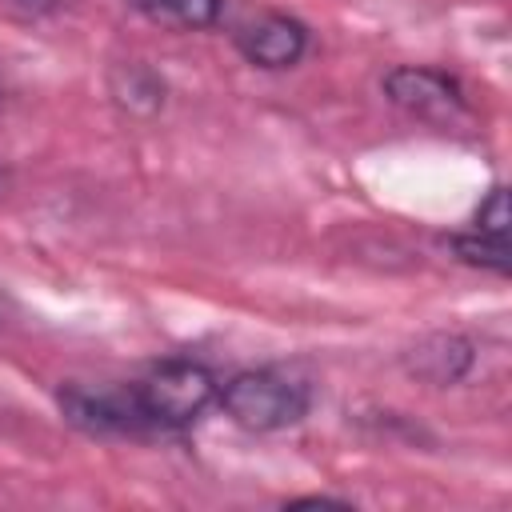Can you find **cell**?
I'll return each mask as SVG.
<instances>
[{
  "mask_svg": "<svg viewBox=\"0 0 512 512\" xmlns=\"http://www.w3.org/2000/svg\"><path fill=\"white\" fill-rule=\"evenodd\" d=\"M56 408L84 436H100V440H152L156 436L136 384H64L56 392Z\"/></svg>",
  "mask_w": 512,
  "mask_h": 512,
  "instance_id": "3957f363",
  "label": "cell"
},
{
  "mask_svg": "<svg viewBox=\"0 0 512 512\" xmlns=\"http://www.w3.org/2000/svg\"><path fill=\"white\" fill-rule=\"evenodd\" d=\"M232 44L252 68L288 72L308 56L312 32L304 20H296L288 12H256L240 24H232Z\"/></svg>",
  "mask_w": 512,
  "mask_h": 512,
  "instance_id": "5b68a950",
  "label": "cell"
},
{
  "mask_svg": "<svg viewBox=\"0 0 512 512\" xmlns=\"http://www.w3.org/2000/svg\"><path fill=\"white\" fill-rule=\"evenodd\" d=\"M108 96H112V104L120 112L148 120V116H156L164 108L168 84H164V76L152 64H144V60H120L108 72Z\"/></svg>",
  "mask_w": 512,
  "mask_h": 512,
  "instance_id": "52a82bcc",
  "label": "cell"
},
{
  "mask_svg": "<svg viewBox=\"0 0 512 512\" xmlns=\"http://www.w3.org/2000/svg\"><path fill=\"white\" fill-rule=\"evenodd\" d=\"M0 180H4V168H0Z\"/></svg>",
  "mask_w": 512,
  "mask_h": 512,
  "instance_id": "8fae6325",
  "label": "cell"
},
{
  "mask_svg": "<svg viewBox=\"0 0 512 512\" xmlns=\"http://www.w3.org/2000/svg\"><path fill=\"white\" fill-rule=\"evenodd\" d=\"M124 4L144 20L176 32H208L224 20L228 8V0H124Z\"/></svg>",
  "mask_w": 512,
  "mask_h": 512,
  "instance_id": "ba28073f",
  "label": "cell"
},
{
  "mask_svg": "<svg viewBox=\"0 0 512 512\" xmlns=\"http://www.w3.org/2000/svg\"><path fill=\"white\" fill-rule=\"evenodd\" d=\"M400 368L432 388L460 384L476 368V344L464 332H424L400 352Z\"/></svg>",
  "mask_w": 512,
  "mask_h": 512,
  "instance_id": "8992f818",
  "label": "cell"
},
{
  "mask_svg": "<svg viewBox=\"0 0 512 512\" xmlns=\"http://www.w3.org/2000/svg\"><path fill=\"white\" fill-rule=\"evenodd\" d=\"M452 248V256L460 264H472V268H484V272H496V276H508L512 272V252H508V240H492V236H480V232H452L444 240Z\"/></svg>",
  "mask_w": 512,
  "mask_h": 512,
  "instance_id": "9c48e42d",
  "label": "cell"
},
{
  "mask_svg": "<svg viewBox=\"0 0 512 512\" xmlns=\"http://www.w3.org/2000/svg\"><path fill=\"white\" fill-rule=\"evenodd\" d=\"M140 392V404L156 428V436H180L192 424L204 420V412L220 396V380L204 360L192 356H168L156 360L140 380H132Z\"/></svg>",
  "mask_w": 512,
  "mask_h": 512,
  "instance_id": "7a4b0ae2",
  "label": "cell"
},
{
  "mask_svg": "<svg viewBox=\"0 0 512 512\" xmlns=\"http://www.w3.org/2000/svg\"><path fill=\"white\" fill-rule=\"evenodd\" d=\"M380 92L388 96V104H396L400 112H408L412 120H424V124L452 128V124L472 116L464 84L456 76L440 72V68H428V64L388 68L380 76Z\"/></svg>",
  "mask_w": 512,
  "mask_h": 512,
  "instance_id": "277c9868",
  "label": "cell"
},
{
  "mask_svg": "<svg viewBox=\"0 0 512 512\" xmlns=\"http://www.w3.org/2000/svg\"><path fill=\"white\" fill-rule=\"evenodd\" d=\"M0 100H4V88H0Z\"/></svg>",
  "mask_w": 512,
  "mask_h": 512,
  "instance_id": "7c38bea8",
  "label": "cell"
},
{
  "mask_svg": "<svg viewBox=\"0 0 512 512\" xmlns=\"http://www.w3.org/2000/svg\"><path fill=\"white\" fill-rule=\"evenodd\" d=\"M472 232L492 236V240H508V188L504 184H492L488 188L484 204L472 216Z\"/></svg>",
  "mask_w": 512,
  "mask_h": 512,
  "instance_id": "30bf717a",
  "label": "cell"
},
{
  "mask_svg": "<svg viewBox=\"0 0 512 512\" xmlns=\"http://www.w3.org/2000/svg\"><path fill=\"white\" fill-rule=\"evenodd\" d=\"M216 404L224 408V416L236 428L272 436V432L296 428L312 412V384L276 364L240 368L220 384Z\"/></svg>",
  "mask_w": 512,
  "mask_h": 512,
  "instance_id": "6da1fadb",
  "label": "cell"
}]
</instances>
